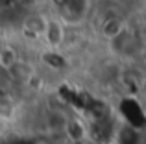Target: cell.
Here are the masks:
<instances>
[{"label": "cell", "instance_id": "obj_1", "mask_svg": "<svg viewBox=\"0 0 146 144\" xmlns=\"http://www.w3.org/2000/svg\"><path fill=\"white\" fill-rule=\"evenodd\" d=\"M65 35H67V30H65V24L59 18H46L41 37L50 48H59L65 41Z\"/></svg>", "mask_w": 146, "mask_h": 144}, {"label": "cell", "instance_id": "obj_2", "mask_svg": "<svg viewBox=\"0 0 146 144\" xmlns=\"http://www.w3.org/2000/svg\"><path fill=\"white\" fill-rule=\"evenodd\" d=\"M87 9H89V6H87V0H63V6H61V13L57 18H61L65 13H72L70 20L68 22H80L83 17H85Z\"/></svg>", "mask_w": 146, "mask_h": 144}, {"label": "cell", "instance_id": "obj_3", "mask_svg": "<svg viewBox=\"0 0 146 144\" xmlns=\"http://www.w3.org/2000/svg\"><path fill=\"white\" fill-rule=\"evenodd\" d=\"M65 133H67V137L70 139L72 142H83L85 137H87V127H85V124H83L82 120L70 118V120H67V124H65Z\"/></svg>", "mask_w": 146, "mask_h": 144}]
</instances>
